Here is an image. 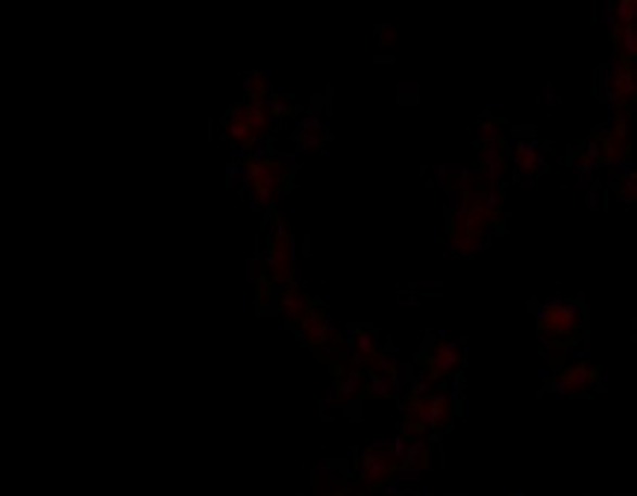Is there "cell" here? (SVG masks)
<instances>
[{
    "mask_svg": "<svg viewBox=\"0 0 637 496\" xmlns=\"http://www.w3.org/2000/svg\"><path fill=\"white\" fill-rule=\"evenodd\" d=\"M599 89L611 110H632L635 106V62L614 60L599 71Z\"/></svg>",
    "mask_w": 637,
    "mask_h": 496,
    "instance_id": "obj_4",
    "label": "cell"
},
{
    "mask_svg": "<svg viewBox=\"0 0 637 496\" xmlns=\"http://www.w3.org/2000/svg\"><path fill=\"white\" fill-rule=\"evenodd\" d=\"M611 186H614V194H617L620 203H626V206L635 203L637 186H635V174H632V168L614 170V174H611Z\"/></svg>",
    "mask_w": 637,
    "mask_h": 496,
    "instance_id": "obj_13",
    "label": "cell"
},
{
    "mask_svg": "<svg viewBox=\"0 0 637 496\" xmlns=\"http://www.w3.org/2000/svg\"><path fill=\"white\" fill-rule=\"evenodd\" d=\"M311 306H315V300L306 294V289L300 285L297 279H291V282H285V285H279L277 297H273V308H277V315L285 320V327H289L291 332H297L300 323L306 320Z\"/></svg>",
    "mask_w": 637,
    "mask_h": 496,
    "instance_id": "obj_6",
    "label": "cell"
},
{
    "mask_svg": "<svg viewBox=\"0 0 637 496\" xmlns=\"http://www.w3.org/2000/svg\"><path fill=\"white\" fill-rule=\"evenodd\" d=\"M447 236H449V247L461 253V256H476L479 250L488 244V232H482L479 227H473L470 220H464L458 212L449 208L447 218Z\"/></svg>",
    "mask_w": 637,
    "mask_h": 496,
    "instance_id": "obj_8",
    "label": "cell"
},
{
    "mask_svg": "<svg viewBox=\"0 0 637 496\" xmlns=\"http://www.w3.org/2000/svg\"><path fill=\"white\" fill-rule=\"evenodd\" d=\"M297 274V241L294 232L282 218H270L265 250H262V282L270 289H279L291 282Z\"/></svg>",
    "mask_w": 637,
    "mask_h": 496,
    "instance_id": "obj_2",
    "label": "cell"
},
{
    "mask_svg": "<svg viewBox=\"0 0 637 496\" xmlns=\"http://www.w3.org/2000/svg\"><path fill=\"white\" fill-rule=\"evenodd\" d=\"M379 36L385 39L382 44H397V41H394V39H397V33L391 30V27H379Z\"/></svg>",
    "mask_w": 637,
    "mask_h": 496,
    "instance_id": "obj_14",
    "label": "cell"
},
{
    "mask_svg": "<svg viewBox=\"0 0 637 496\" xmlns=\"http://www.w3.org/2000/svg\"><path fill=\"white\" fill-rule=\"evenodd\" d=\"M511 165L520 170V174H526L528 179H535L538 174H544L547 168V160H544V150L535 139H520L511 150Z\"/></svg>",
    "mask_w": 637,
    "mask_h": 496,
    "instance_id": "obj_9",
    "label": "cell"
},
{
    "mask_svg": "<svg viewBox=\"0 0 637 496\" xmlns=\"http://www.w3.org/2000/svg\"><path fill=\"white\" fill-rule=\"evenodd\" d=\"M556 385L568 397H585L594 387V368H588V365H568V368L558 370Z\"/></svg>",
    "mask_w": 637,
    "mask_h": 496,
    "instance_id": "obj_11",
    "label": "cell"
},
{
    "mask_svg": "<svg viewBox=\"0 0 637 496\" xmlns=\"http://www.w3.org/2000/svg\"><path fill=\"white\" fill-rule=\"evenodd\" d=\"M329 141L327 127L320 124L318 115H309L297 124V132H294V144H297V153L303 156H315L323 150V144Z\"/></svg>",
    "mask_w": 637,
    "mask_h": 496,
    "instance_id": "obj_10",
    "label": "cell"
},
{
    "mask_svg": "<svg viewBox=\"0 0 637 496\" xmlns=\"http://www.w3.org/2000/svg\"><path fill=\"white\" fill-rule=\"evenodd\" d=\"M420 368L426 370L435 382L444 377H458L464 368V341H453L447 335H429L423 356H420Z\"/></svg>",
    "mask_w": 637,
    "mask_h": 496,
    "instance_id": "obj_3",
    "label": "cell"
},
{
    "mask_svg": "<svg viewBox=\"0 0 637 496\" xmlns=\"http://www.w3.org/2000/svg\"><path fill=\"white\" fill-rule=\"evenodd\" d=\"M535 315H538L540 338L558 349L576 347V341L588 329V315L578 300L549 297L540 306H535Z\"/></svg>",
    "mask_w": 637,
    "mask_h": 496,
    "instance_id": "obj_1",
    "label": "cell"
},
{
    "mask_svg": "<svg viewBox=\"0 0 637 496\" xmlns=\"http://www.w3.org/2000/svg\"><path fill=\"white\" fill-rule=\"evenodd\" d=\"M344 347H347V356L353 358V365H356L365 377H370V373L385 361V349L379 344L377 329H353Z\"/></svg>",
    "mask_w": 637,
    "mask_h": 496,
    "instance_id": "obj_7",
    "label": "cell"
},
{
    "mask_svg": "<svg viewBox=\"0 0 637 496\" xmlns=\"http://www.w3.org/2000/svg\"><path fill=\"white\" fill-rule=\"evenodd\" d=\"M244 98L247 100L273 98V82H270L268 74H262V71H250V74H244Z\"/></svg>",
    "mask_w": 637,
    "mask_h": 496,
    "instance_id": "obj_12",
    "label": "cell"
},
{
    "mask_svg": "<svg viewBox=\"0 0 637 496\" xmlns=\"http://www.w3.org/2000/svg\"><path fill=\"white\" fill-rule=\"evenodd\" d=\"M635 0H620V3H611L608 12H611V41H614V60L620 62H635L637 53V30H635Z\"/></svg>",
    "mask_w": 637,
    "mask_h": 496,
    "instance_id": "obj_5",
    "label": "cell"
}]
</instances>
